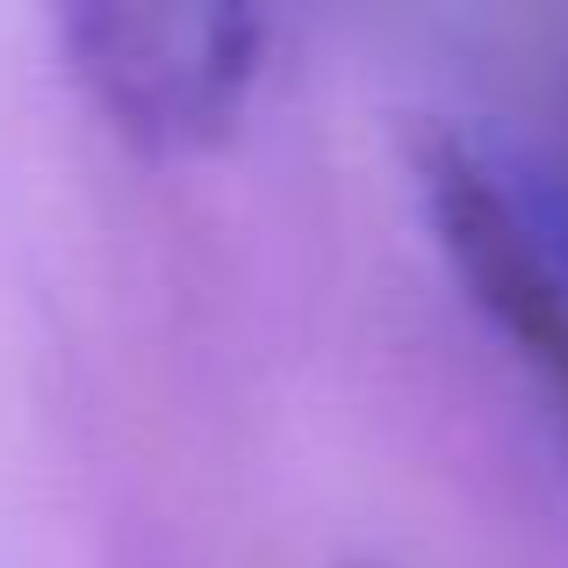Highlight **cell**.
<instances>
[{
    "instance_id": "cell-1",
    "label": "cell",
    "mask_w": 568,
    "mask_h": 568,
    "mask_svg": "<svg viewBox=\"0 0 568 568\" xmlns=\"http://www.w3.org/2000/svg\"><path fill=\"white\" fill-rule=\"evenodd\" d=\"M58 43L101 123L144 159H202L237 130L266 65V22L202 0H87Z\"/></svg>"
},
{
    "instance_id": "cell-2",
    "label": "cell",
    "mask_w": 568,
    "mask_h": 568,
    "mask_svg": "<svg viewBox=\"0 0 568 568\" xmlns=\"http://www.w3.org/2000/svg\"><path fill=\"white\" fill-rule=\"evenodd\" d=\"M425 216L460 295L532 367L540 396L555 403L568 432V266L540 237V223L460 144H432L425 152Z\"/></svg>"
},
{
    "instance_id": "cell-3",
    "label": "cell",
    "mask_w": 568,
    "mask_h": 568,
    "mask_svg": "<svg viewBox=\"0 0 568 568\" xmlns=\"http://www.w3.org/2000/svg\"><path fill=\"white\" fill-rule=\"evenodd\" d=\"M540 223V237L555 245V260L568 266V22H561V51L547 72V144H540V209H526Z\"/></svg>"
}]
</instances>
